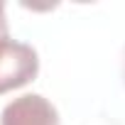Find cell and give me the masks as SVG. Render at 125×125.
Returning <instances> with one entry per match:
<instances>
[{"mask_svg": "<svg viewBox=\"0 0 125 125\" xmlns=\"http://www.w3.org/2000/svg\"><path fill=\"white\" fill-rule=\"evenodd\" d=\"M37 71H39V56L32 44L17 39L0 42V96L27 86L30 81H34Z\"/></svg>", "mask_w": 125, "mask_h": 125, "instance_id": "1", "label": "cell"}, {"mask_svg": "<svg viewBox=\"0 0 125 125\" xmlns=\"http://www.w3.org/2000/svg\"><path fill=\"white\" fill-rule=\"evenodd\" d=\"M0 125H61V118L52 101L39 93H25L3 108Z\"/></svg>", "mask_w": 125, "mask_h": 125, "instance_id": "2", "label": "cell"}, {"mask_svg": "<svg viewBox=\"0 0 125 125\" xmlns=\"http://www.w3.org/2000/svg\"><path fill=\"white\" fill-rule=\"evenodd\" d=\"M8 39V20H5V5L0 3V42Z\"/></svg>", "mask_w": 125, "mask_h": 125, "instance_id": "3", "label": "cell"}, {"mask_svg": "<svg viewBox=\"0 0 125 125\" xmlns=\"http://www.w3.org/2000/svg\"><path fill=\"white\" fill-rule=\"evenodd\" d=\"M123 81H125V49H123Z\"/></svg>", "mask_w": 125, "mask_h": 125, "instance_id": "4", "label": "cell"}]
</instances>
